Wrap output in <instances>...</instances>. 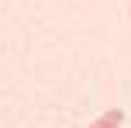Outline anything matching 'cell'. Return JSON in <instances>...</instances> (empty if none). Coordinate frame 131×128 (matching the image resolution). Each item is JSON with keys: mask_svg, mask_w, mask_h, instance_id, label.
<instances>
[{"mask_svg": "<svg viewBox=\"0 0 131 128\" xmlns=\"http://www.w3.org/2000/svg\"><path fill=\"white\" fill-rule=\"evenodd\" d=\"M128 17H131V11H128Z\"/></svg>", "mask_w": 131, "mask_h": 128, "instance_id": "2", "label": "cell"}, {"mask_svg": "<svg viewBox=\"0 0 131 128\" xmlns=\"http://www.w3.org/2000/svg\"><path fill=\"white\" fill-rule=\"evenodd\" d=\"M121 121H124V111L121 107H107L100 118H93L86 128H121Z\"/></svg>", "mask_w": 131, "mask_h": 128, "instance_id": "1", "label": "cell"}]
</instances>
